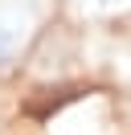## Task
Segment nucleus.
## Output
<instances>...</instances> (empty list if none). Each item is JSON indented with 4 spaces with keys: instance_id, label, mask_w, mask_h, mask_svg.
<instances>
[{
    "instance_id": "f257e3e1",
    "label": "nucleus",
    "mask_w": 131,
    "mask_h": 135,
    "mask_svg": "<svg viewBox=\"0 0 131 135\" xmlns=\"http://www.w3.org/2000/svg\"><path fill=\"white\" fill-rule=\"evenodd\" d=\"M8 49H12V29H8V25H0V57H4Z\"/></svg>"
}]
</instances>
